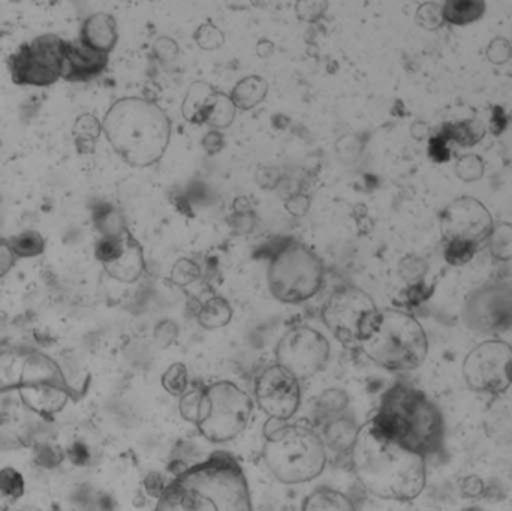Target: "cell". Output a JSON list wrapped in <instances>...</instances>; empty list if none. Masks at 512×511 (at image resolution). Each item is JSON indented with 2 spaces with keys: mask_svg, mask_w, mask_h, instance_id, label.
<instances>
[{
  "mask_svg": "<svg viewBox=\"0 0 512 511\" xmlns=\"http://www.w3.org/2000/svg\"><path fill=\"white\" fill-rule=\"evenodd\" d=\"M349 455L358 482L379 500L412 501L426 488V458L379 434L370 420L358 429Z\"/></svg>",
  "mask_w": 512,
  "mask_h": 511,
  "instance_id": "cell-1",
  "label": "cell"
},
{
  "mask_svg": "<svg viewBox=\"0 0 512 511\" xmlns=\"http://www.w3.org/2000/svg\"><path fill=\"white\" fill-rule=\"evenodd\" d=\"M155 511H254V506L239 462L215 453L165 486Z\"/></svg>",
  "mask_w": 512,
  "mask_h": 511,
  "instance_id": "cell-2",
  "label": "cell"
},
{
  "mask_svg": "<svg viewBox=\"0 0 512 511\" xmlns=\"http://www.w3.org/2000/svg\"><path fill=\"white\" fill-rule=\"evenodd\" d=\"M370 422L379 434L423 458L438 455L444 449L441 411L421 390L408 384L388 389Z\"/></svg>",
  "mask_w": 512,
  "mask_h": 511,
  "instance_id": "cell-3",
  "label": "cell"
},
{
  "mask_svg": "<svg viewBox=\"0 0 512 511\" xmlns=\"http://www.w3.org/2000/svg\"><path fill=\"white\" fill-rule=\"evenodd\" d=\"M102 131L114 152L135 168L158 164L171 141L167 113L144 98H123L114 102L105 114Z\"/></svg>",
  "mask_w": 512,
  "mask_h": 511,
  "instance_id": "cell-4",
  "label": "cell"
},
{
  "mask_svg": "<svg viewBox=\"0 0 512 511\" xmlns=\"http://www.w3.org/2000/svg\"><path fill=\"white\" fill-rule=\"evenodd\" d=\"M358 347L367 359L391 372L415 371L429 354L420 321L397 309L379 311Z\"/></svg>",
  "mask_w": 512,
  "mask_h": 511,
  "instance_id": "cell-5",
  "label": "cell"
},
{
  "mask_svg": "<svg viewBox=\"0 0 512 511\" xmlns=\"http://www.w3.org/2000/svg\"><path fill=\"white\" fill-rule=\"evenodd\" d=\"M265 467L283 485H303L318 479L327 467V446L309 426L288 425L265 435Z\"/></svg>",
  "mask_w": 512,
  "mask_h": 511,
  "instance_id": "cell-6",
  "label": "cell"
},
{
  "mask_svg": "<svg viewBox=\"0 0 512 511\" xmlns=\"http://www.w3.org/2000/svg\"><path fill=\"white\" fill-rule=\"evenodd\" d=\"M324 264L304 243L288 240L268 264V290L286 305H300L315 297L324 284Z\"/></svg>",
  "mask_w": 512,
  "mask_h": 511,
  "instance_id": "cell-7",
  "label": "cell"
},
{
  "mask_svg": "<svg viewBox=\"0 0 512 511\" xmlns=\"http://www.w3.org/2000/svg\"><path fill=\"white\" fill-rule=\"evenodd\" d=\"M254 401L231 381H218L203 389L197 428L213 444L230 443L251 423Z\"/></svg>",
  "mask_w": 512,
  "mask_h": 511,
  "instance_id": "cell-8",
  "label": "cell"
},
{
  "mask_svg": "<svg viewBox=\"0 0 512 511\" xmlns=\"http://www.w3.org/2000/svg\"><path fill=\"white\" fill-rule=\"evenodd\" d=\"M378 312V306L370 294L349 285L328 297L322 306V321L337 341L358 345Z\"/></svg>",
  "mask_w": 512,
  "mask_h": 511,
  "instance_id": "cell-9",
  "label": "cell"
},
{
  "mask_svg": "<svg viewBox=\"0 0 512 511\" xmlns=\"http://www.w3.org/2000/svg\"><path fill=\"white\" fill-rule=\"evenodd\" d=\"M65 39L42 35L21 45L9 57L11 78L18 86L44 87L62 78Z\"/></svg>",
  "mask_w": 512,
  "mask_h": 511,
  "instance_id": "cell-10",
  "label": "cell"
},
{
  "mask_svg": "<svg viewBox=\"0 0 512 511\" xmlns=\"http://www.w3.org/2000/svg\"><path fill=\"white\" fill-rule=\"evenodd\" d=\"M331 347L328 339L309 326H295L276 345V363L298 380H309L327 368Z\"/></svg>",
  "mask_w": 512,
  "mask_h": 511,
  "instance_id": "cell-11",
  "label": "cell"
},
{
  "mask_svg": "<svg viewBox=\"0 0 512 511\" xmlns=\"http://www.w3.org/2000/svg\"><path fill=\"white\" fill-rule=\"evenodd\" d=\"M466 383L475 392L501 395L512 386V347L504 341H486L463 363Z\"/></svg>",
  "mask_w": 512,
  "mask_h": 511,
  "instance_id": "cell-12",
  "label": "cell"
},
{
  "mask_svg": "<svg viewBox=\"0 0 512 511\" xmlns=\"http://www.w3.org/2000/svg\"><path fill=\"white\" fill-rule=\"evenodd\" d=\"M463 320L475 332H504L512 326V284L489 282L469 294Z\"/></svg>",
  "mask_w": 512,
  "mask_h": 511,
  "instance_id": "cell-13",
  "label": "cell"
},
{
  "mask_svg": "<svg viewBox=\"0 0 512 511\" xmlns=\"http://www.w3.org/2000/svg\"><path fill=\"white\" fill-rule=\"evenodd\" d=\"M255 399L268 419L286 423L301 405L300 380L277 363L268 366L255 380Z\"/></svg>",
  "mask_w": 512,
  "mask_h": 511,
  "instance_id": "cell-14",
  "label": "cell"
},
{
  "mask_svg": "<svg viewBox=\"0 0 512 511\" xmlns=\"http://www.w3.org/2000/svg\"><path fill=\"white\" fill-rule=\"evenodd\" d=\"M495 222L492 213L477 198L460 197L451 201L441 215L444 240H466L483 246L492 234Z\"/></svg>",
  "mask_w": 512,
  "mask_h": 511,
  "instance_id": "cell-15",
  "label": "cell"
},
{
  "mask_svg": "<svg viewBox=\"0 0 512 511\" xmlns=\"http://www.w3.org/2000/svg\"><path fill=\"white\" fill-rule=\"evenodd\" d=\"M108 63V54L99 53L81 41H66L63 51L62 78L72 83L89 81L102 74Z\"/></svg>",
  "mask_w": 512,
  "mask_h": 511,
  "instance_id": "cell-16",
  "label": "cell"
},
{
  "mask_svg": "<svg viewBox=\"0 0 512 511\" xmlns=\"http://www.w3.org/2000/svg\"><path fill=\"white\" fill-rule=\"evenodd\" d=\"M104 269L111 278L125 284H134L143 275L146 269L143 248L129 231L126 233L122 251L117 255L116 260L105 264Z\"/></svg>",
  "mask_w": 512,
  "mask_h": 511,
  "instance_id": "cell-17",
  "label": "cell"
},
{
  "mask_svg": "<svg viewBox=\"0 0 512 511\" xmlns=\"http://www.w3.org/2000/svg\"><path fill=\"white\" fill-rule=\"evenodd\" d=\"M117 39L116 18L107 12L90 15L81 26L80 41L99 53L110 54L116 47Z\"/></svg>",
  "mask_w": 512,
  "mask_h": 511,
  "instance_id": "cell-18",
  "label": "cell"
},
{
  "mask_svg": "<svg viewBox=\"0 0 512 511\" xmlns=\"http://www.w3.org/2000/svg\"><path fill=\"white\" fill-rule=\"evenodd\" d=\"M216 92L218 90L212 84L206 83V81H195V83H192L182 102L183 117L188 122L195 123V125L204 123L207 108H209Z\"/></svg>",
  "mask_w": 512,
  "mask_h": 511,
  "instance_id": "cell-19",
  "label": "cell"
},
{
  "mask_svg": "<svg viewBox=\"0 0 512 511\" xmlns=\"http://www.w3.org/2000/svg\"><path fill=\"white\" fill-rule=\"evenodd\" d=\"M487 3L483 0H448L442 5L445 23L468 26L481 20L486 14Z\"/></svg>",
  "mask_w": 512,
  "mask_h": 511,
  "instance_id": "cell-20",
  "label": "cell"
},
{
  "mask_svg": "<svg viewBox=\"0 0 512 511\" xmlns=\"http://www.w3.org/2000/svg\"><path fill=\"white\" fill-rule=\"evenodd\" d=\"M268 95V83L258 75L243 78L231 92V99L236 104L237 110H252L261 104Z\"/></svg>",
  "mask_w": 512,
  "mask_h": 511,
  "instance_id": "cell-21",
  "label": "cell"
},
{
  "mask_svg": "<svg viewBox=\"0 0 512 511\" xmlns=\"http://www.w3.org/2000/svg\"><path fill=\"white\" fill-rule=\"evenodd\" d=\"M301 511H357V509L342 492L331 488H319L307 495Z\"/></svg>",
  "mask_w": 512,
  "mask_h": 511,
  "instance_id": "cell-22",
  "label": "cell"
},
{
  "mask_svg": "<svg viewBox=\"0 0 512 511\" xmlns=\"http://www.w3.org/2000/svg\"><path fill=\"white\" fill-rule=\"evenodd\" d=\"M441 131L450 143L460 147H474L483 140L486 128L480 120H462V122H448L442 125Z\"/></svg>",
  "mask_w": 512,
  "mask_h": 511,
  "instance_id": "cell-23",
  "label": "cell"
},
{
  "mask_svg": "<svg viewBox=\"0 0 512 511\" xmlns=\"http://www.w3.org/2000/svg\"><path fill=\"white\" fill-rule=\"evenodd\" d=\"M233 320V308L224 297H212L201 306L198 323L203 329L218 330L227 327Z\"/></svg>",
  "mask_w": 512,
  "mask_h": 511,
  "instance_id": "cell-24",
  "label": "cell"
},
{
  "mask_svg": "<svg viewBox=\"0 0 512 511\" xmlns=\"http://www.w3.org/2000/svg\"><path fill=\"white\" fill-rule=\"evenodd\" d=\"M357 425L348 417H340L334 422L328 423L325 428V446L331 447L336 452L351 450L358 434Z\"/></svg>",
  "mask_w": 512,
  "mask_h": 511,
  "instance_id": "cell-25",
  "label": "cell"
},
{
  "mask_svg": "<svg viewBox=\"0 0 512 511\" xmlns=\"http://www.w3.org/2000/svg\"><path fill=\"white\" fill-rule=\"evenodd\" d=\"M236 114L237 107L231 96L218 90L207 108L204 123L215 129H225L233 125Z\"/></svg>",
  "mask_w": 512,
  "mask_h": 511,
  "instance_id": "cell-26",
  "label": "cell"
},
{
  "mask_svg": "<svg viewBox=\"0 0 512 511\" xmlns=\"http://www.w3.org/2000/svg\"><path fill=\"white\" fill-rule=\"evenodd\" d=\"M486 245L489 248L490 254L496 260L511 261L512 224L510 222H498V224H495Z\"/></svg>",
  "mask_w": 512,
  "mask_h": 511,
  "instance_id": "cell-27",
  "label": "cell"
},
{
  "mask_svg": "<svg viewBox=\"0 0 512 511\" xmlns=\"http://www.w3.org/2000/svg\"><path fill=\"white\" fill-rule=\"evenodd\" d=\"M8 242L17 258L38 257L45 249V240L38 231L33 230L23 231L8 239Z\"/></svg>",
  "mask_w": 512,
  "mask_h": 511,
  "instance_id": "cell-28",
  "label": "cell"
},
{
  "mask_svg": "<svg viewBox=\"0 0 512 511\" xmlns=\"http://www.w3.org/2000/svg\"><path fill=\"white\" fill-rule=\"evenodd\" d=\"M481 246L466 240H444V258L450 266H465L480 251Z\"/></svg>",
  "mask_w": 512,
  "mask_h": 511,
  "instance_id": "cell-29",
  "label": "cell"
},
{
  "mask_svg": "<svg viewBox=\"0 0 512 511\" xmlns=\"http://www.w3.org/2000/svg\"><path fill=\"white\" fill-rule=\"evenodd\" d=\"M95 225L102 237H119L128 231L122 215L108 206L95 213Z\"/></svg>",
  "mask_w": 512,
  "mask_h": 511,
  "instance_id": "cell-30",
  "label": "cell"
},
{
  "mask_svg": "<svg viewBox=\"0 0 512 511\" xmlns=\"http://www.w3.org/2000/svg\"><path fill=\"white\" fill-rule=\"evenodd\" d=\"M161 381L165 392L182 398L188 392V368L183 363H174L164 372Z\"/></svg>",
  "mask_w": 512,
  "mask_h": 511,
  "instance_id": "cell-31",
  "label": "cell"
},
{
  "mask_svg": "<svg viewBox=\"0 0 512 511\" xmlns=\"http://www.w3.org/2000/svg\"><path fill=\"white\" fill-rule=\"evenodd\" d=\"M454 171L462 182H478V180L483 179L484 173H486V164L480 156L468 153V155L460 156L457 159Z\"/></svg>",
  "mask_w": 512,
  "mask_h": 511,
  "instance_id": "cell-32",
  "label": "cell"
},
{
  "mask_svg": "<svg viewBox=\"0 0 512 511\" xmlns=\"http://www.w3.org/2000/svg\"><path fill=\"white\" fill-rule=\"evenodd\" d=\"M417 23L426 30L441 29L445 23L441 3H423L417 11Z\"/></svg>",
  "mask_w": 512,
  "mask_h": 511,
  "instance_id": "cell-33",
  "label": "cell"
},
{
  "mask_svg": "<svg viewBox=\"0 0 512 511\" xmlns=\"http://www.w3.org/2000/svg\"><path fill=\"white\" fill-rule=\"evenodd\" d=\"M195 42H197L203 50H219L225 42L224 32H222L218 26H215V24H201L197 32H195Z\"/></svg>",
  "mask_w": 512,
  "mask_h": 511,
  "instance_id": "cell-34",
  "label": "cell"
},
{
  "mask_svg": "<svg viewBox=\"0 0 512 511\" xmlns=\"http://www.w3.org/2000/svg\"><path fill=\"white\" fill-rule=\"evenodd\" d=\"M200 276V267H198L194 261L186 260V258L177 261V263L174 264L173 270H171V279H173L174 284L179 285V287L191 285L192 282L197 281Z\"/></svg>",
  "mask_w": 512,
  "mask_h": 511,
  "instance_id": "cell-35",
  "label": "cell"
},
{
  "mask_svg": "<svg viewBox=\"0 0 512 511\" xmlns=\"http://www.w3.org/2000/svg\"><path fill=\"white\" fill-rule=\"evenodd\" d=\"M201 399H203V390H191L186 392L180 398L179 410L186 422L197 425L198 416H200Z\"/></svg>",
  "mask_w": 512,
  "mask_h": 511,
  "instance_id": "cell-36",
  "label": "cell"
},
{
  "mask_svg": "<svg viewBox=\"0 0 512 511\" xmlns=\"http://www.w3.org/2000/svg\"><path fill=\"white\" fill-rule=\"evenodd\" d=\"M102 132V123L90 114H84L77 120L74 126L75 137L83 143H92Z\"/></svg>",
  "mask_w": 512,
  "mask_h": 511,
  "instance_id": "cell-37",
  "label": "cell"
},
{
  "mask_svg": "<svg viewBox=\"0 0 512 511\" xmlns=\"http://www.w3.org/2000/svg\"><path fill=\"white\" fill-rule=\"evenodd\" d=\"M0 491L12 498H20L24 494V479L14 468L0 470Z\"/></svg>",
  "mask_w": 512,
  "mask_h": 511,
  "instance_id": "cell-38",
  "label": "cell"
},
{
  "mask_svg": "<svg viewBox=\"0 0 512 511\" xmlns=\"http://www.w3.org/2000/svg\"><path fill=\"white\" fill-rule=\"evenodd\" d=\"M327 8L328 3L322 2V0H301L295 5V14H297L298 20L315 23L324 15Z\"/></svg>",
  "mask_w": 512,
  "mask_h": 511,
  "instance_id": "cell-39",
  "label": "cell"
},
{
  "mask_svg": "<svg viewBox=\"0 0 512 511\" xmlns=\"http://www.w3.org/2000/svg\"><path fill=\"white\" fill-rule=\"evenodd\" d=\"M453 144L450 143L444 132L439 129L429 141V156L435 162H448L453 156Z\"/></svg>",
  "mask_w": 512,
  "mask_h": 511,
  "instance_id": "cell-40",
  "label": "cell"
},
{
  "mask_svg": "<svg viewBox=\"0 0 512 511\" xmlns=\"http://www.w3.org/2000/svg\"><path fill=\"white\" fill-rule=\"evenodd\" d=\"M487 57L495 65H504L512 59V47L510 41L505 38H496L487 47Z\"/></svg>",
  "mask_w": 512,
  "mask_h": 511,
  "instance_id": "cell-41",
  "label": "cell"
},
{
  "mask_svg": "<svg viewBox=\"0 0 512 511\" xmlns=\"http://www.w3.org/2000/svg\"><path fill=\"white\" fill-rule=\"evenodd\" d=\"M346 405H348V396H346V393L340 392V390H330V392L324 393V396L319 399V407L325 413H343Z\"/></svg>",
  "mask_w": 512,
  "mask_h": 511,
  "instance_id": "cell-42",
  "label": "cell"
},
{
  "mask_svg": "<svg viewBox=\"0 0 512 511\" xmlns=\"http://www.w3.org/2000/svg\"><path fill=\"white\" fill-rule=\"evenodd\" d=\"M177 333H179V330H177L176 324L171 323V321H164V323H161L158 327H156V344H158V347L161 348L170 347V345L176 341Z\"/></svg>",
  "mask_w": 512,
  "mask_h": 511,
  "instance_id": "cell-43",
  "label": "cell"
},
{
  "mask_svg": "<svg viewBox=\"0 0 512 511\" xmlns=\"http://www.w3.org/2000/svg\"><path fill=\"white\" fill-rule=\"evenodd\" d=\"M153 51H155V56L158 57V59L168 62V60H173L174 57L179 54V45H177L174 39L162 36V38H159L158 41L155 42V45H153Z\"/></svg>",
  "mask_w": 512,
  "mask_h": 511,
  "instance_id": "cell-44",
  "label": "cell"
},
{
  "mask_svg": "<svg viewBox=\"0 0 512 511\" xmlns=\"http://www.w3.org/2000/svg\"><path fill=\"white\" fill-rule=\"evenodd\" d=\"M15 261H17V255L12 251L8 240L0 239V278L14 267Z\"/></svg>",
  "mask_w": 512,
  "mask_h": 511,
  "instance_id": "cell-45",
  "label": "cell"
},
{
  "mask_svg": "<svg viewBox=\"0 0 512 511\" xmlns=\"http://www.w3.org/2000/svg\"><path fill=\"white\" fill-rule=\"evenodd\" d=\"M424 270L426 267L417 258L409 257L402 263V275L408 281H418L424 275Z\"/></svg>",
  "mask_w": 512,
  "mask_h": 511,
  "instance_id": "cell-46",
  "label": "cell"
},
{
  "mask_svg": "<svg viewBox=\"0 0 512 511\" xmlns=\"http://www.w3.org/2000/svg\"><path fill=\"white\" fill-rule=\"evenodd\" d=\"M285 206L292 215L303 216L306 215L307 210H309L310 201L309 198L304 197V195H295V197H291L286 201Z\"/></svg>",
  "mask_w": 512,
  "mask_h": 511,
  "instance_id": "cell-47",
  "label": "cell"
},
{
  "mask_svg": "<svg viewBox=\"0 0 512 511\" xmlns=\"http://www.w3.org/2000/svg\"><path fill=\"white\" fill-rule=\"evenodd\" d=\"M222 144H224V138H222L221 132L218 131L209 132L203 140L204 149L210 155L218 153L222 149Z\"/></svg>",
  "mask_w": 512,
  "mask_h": 511,
  "instance_id": "cell-48",
  "label": "cell"
},
{
  "mask_svg": "<svg viewBox=\"0 0 512 511\" xmlns=\"http://www.w3.org/2000/svg\"><path fill=\"white\" fill-rule=\"evenodd\" d=\"M274 53V45L273 42L267 41V39H262L256 44V54H258L261 59H267L271 54Z\"/></svg>",
  "mask_w": 512,
  "mask_h": 511,
  "instance_id": "cell-49",
  "label": "cell"
}]
</instances>
